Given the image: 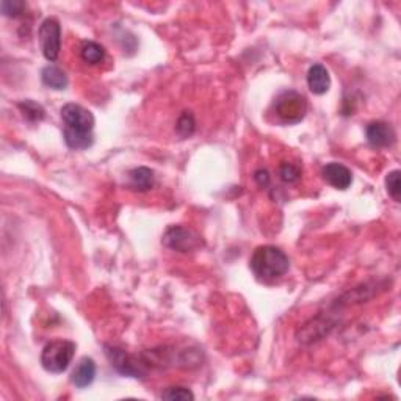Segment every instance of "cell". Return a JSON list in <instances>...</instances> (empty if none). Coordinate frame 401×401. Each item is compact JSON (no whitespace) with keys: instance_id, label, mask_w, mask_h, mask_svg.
I'll return each mask as SVG.
<instances>
[{"instance_id":"cell-21","label":"cell","mask_w":401,"mask_h":401,"mask_svg":"<svg viewBox=\"0 0 401 401\" xmlns=\"http://www.w3.org/2000/svg\"><path fill=\"white\" fill-rule=\"evenodd\" d=\"M254 181L257 182L259 187H268L270 185V174L267 170H257L256 172H254Z\"/></svg>"},{"instance_id":"cell-12","label":"cell","mask_w":401,"mask_h":401,"mask_svg":"<svg viewBox=\"0 0 401 401\" xmlns=\"http://www.w3.org/2000/svg\"><path fill=\"white\" fill-rule=\"evenodd\" d=\"M127 179L129 187L132 190H137V192H148V190L153 188L155 183L154 171L146 166H138L130 170L127 172Z\"/></svg>"},{"instance_id":"cell-16","label":"cell","mask_w":401,"mask_h":401,"mask_svg":"<svg viewBox=\"0 0 401 401\" xmlns=\"http://www.w3.org/2000/svg\"><path fill=\"white\" fill-rule=\"evenodd\" d=\"M196 130V119H194L192 112H182V115L177 118L176 122V133L181 138H190Z\"/></svg>"},{"instance_id":"cell-15","label":"cell","mask_w":401,"mask_h":401,"mask_svg":"<svg viewBox=\"0 0 401 401\" xmlns=\"http://www.w3.org/2000/svg\"><path fill=\"white\" fill-rule=\"evenodd\" d=\"M18 108L29 122H40L46 116V110L42 108V105H40L38 102L31 99L21 101L18 104Z\"/></svg>"},{"instance_id":"cell-13","label":"cell","mask_w":401,"mask_h":401,"mask_svg":"<svg viewBox=\"0 0 401 401\" xmlns=\"http://www.w3.org/2000/svg\"><path fill=\"white\" fill-rule=\"evenodd\" d=\"M41 79L47 88L51 90H64L68 86V75L63 69H60L55 64H49L41 71Z\"/></svg>"},{"instance_id":"cell-20","label":"cell","mask_w":401,"mask_h":401,"mask_svg":"<svg viewBox=\"0 0 401 401\" xmlns=\"http://www.w3.org/2000/svg\"><path fill=\"white\" fill-rule=\"evenodd\" d=\"M386 188L387 193L393 198V200L400 203L401 199V185H400V171L393 170L386 176Z\"/></svg>"},{"instance_id":"cell-19","label":"cell","mask_w":401,"mask_h":401,"mask_svg":"<svg viewBox=\"0 0 401 401\" xmlns=\"http://www.w3.org/2000/svg\"><path fill=\"white\" fill-rule=\"evenodd\" d=\"M279 177L281 181L285 183H295L300 181L301 170L294 164H287V161H284V164L279 166Z\"/></svg>"},{"instance_id":"cell-5","label":"cell","mask_w":401,"mask_h":401,"mask_svg":"<svg viewBox=\"0 0 401 401\" xmlns=\"http://www.w3.org/2000/svg\"><path fill=\"white\" fill-rule=\"evenodd\" d=\"M161 243H164L166 248H170L172 251L177 253H192L203 246V240H200V237L196 232L187 229V227L183 226L168 227L164 234V238H161Z\"/></svg>"},{"instance_id":"cell-9","label":"cell","mask_w":401,"mask_h":401,"mask_svg":"<svg viewBox=\"0 0 401 401\" xmlns=\"http://www.w3.org/2000/svg\"><path fill=\"white\" fill-rule=\"evenodd\" d=\"M322 176L331 187L337 190H346L353 183L351 171L345 165L337 164V161H331V164L324 165L322 170Z\"/></svg>"},{"instance_id":"cell-3","label":"cell","mask_w":401,"mask_h":401,"mask_svg":"<svg viewBox=\"0 0 401 401\" xmlns=\"http://www.w3.org/2000/svg\"><path fill=\"white\" fill-rule=\"evenodd\" d=\"M75 350H77V345L71 340H52L42 348L41 365L44 367L46 372L55 373V375L66 372L74 359Z\"/></svg>"},{"instance_id":"cell-2","label":"cell","mask_w":401,"mask_h":401,"mask_svg":"<svg viewBox=\"0 0 401 401\" xmlns=\"http://www.w3.org/2000/svg\"><path fill=\"white\" fill-rule=\"evenodd\" d=\"M249 268L253 270L254 276L262 283H273V281L283 278L290 268V260L283 249L263 245L259 246L249 259Z\"/></svg>"},{"instance_id":"cell-8","label":"cell","mask_w":401,"mask_h":401,"mask_svg":"<svg viewBox=\"0 0 401 401\" xmlns=\"http://www.w3.org/2000/svg\"><path fill=\"white\" fill-rule=\"evenodd\" d=\"M367 142L370 143L373 148H390L393 146L397 135L392 126L384 121H375L370 122L365 130Z\"/></svg>"},{"instance_id":"cell-6","label":"cell","mask_w":401,"mask_h":401,"mask_svg":"<svg viewBox=\"0 0 401 401\" xmlns=\"http://www.w3.org/2000/svg\"><path fill=\"white\" fill-rule=\"evenodd\" d=\"M40 42L42 55L49 62H55L62 49V27L55 18H47L40 27Z\"/></svg>"},{"instance_id":"cell-17","label":"cell","mask_w":401,"mask_h":401,"mask_svg":"<svg viewBox=\"0 0 401 401\" xmlns=\"http://www.w3.org/2000/svg\"><path fill=\"white\" fill-rule=\"evenodd\" d=\"M161 400H168V401H185V400H194V395L190 389L187 387H168L161 392Z\"/></svg>"},{"instance_id":"cell-18","label":"cell","mask_w":401,"mask_h":401,"mask_svg":"<svg viewBox=\"0 0 401 401\" xmlns=\"http://www.w3.org/2000/svg\"><path fill=\"white\" fill-rule=\"evenodd\" d=\"M27 5L21 0H3L0 3V10H2V14L7 16V18H19L21 14L24 13Z\"/></svg>"},{"instance_id":"cell-1","label":"cell","mask_w":401,"mask_h":401,"mask_svg":"<svg viewBox=\"0 0 401 401\" xmlns=\"http://www.w3.org/2000/svg\"><path fill=\"white\" fill-rule=\"evenodd\" d=\"M62 119L64 122L63 137L69 149H88L94 143V116L90 110L79 104H66L62 107Z\"/></svg>"},{"instance_id":"cell-10","label":"cell","mask_w":401,"mask_h":401,"mask_svg":"<svg viewBox=\"0 0 401 401\" xmlns=\"http://www.w3.org/2000/svg\"><path fill=\"white\" fill-rule=\"evenodd\" d=\"M307 86L313 94H326L331 88V75L323 64L315 63L307 71Z\"/></svg>"},{"instance_id":"cell-14","label":"cell","mask_w":401,"mask_h":401,"mask_svg":"<svg viewBox=\"0 0 401 401\" xmlns=\"http://www.w3.org/2000/svg\"><path fill=\"white\" fill-rule=\"evenodd\" d=\"M80 55H82V60L85 63L99 64L104 62L105 58V49L102 47L99 42L85 41L82 49H80Z\"/></svg>"},{"instance_id":"cell-4","label":"cell","mask_w":401,"mask_h":401,"mask_svg":"<svg viewBox=\"0 0 401 401\" xmlns=\"http://www.w3.org/2000/svg\"><path fill=\"white\" fill-rule=\"evenodd\" d=\"M273 112L283 124L301 122L307 113L306 97L294 90L283 91L273 102Z\"/></svg>"},{"instance_id":"cell-7","label":"cell","mask_w":401,"mask_h":401,"mask_svg":"<svg viewBox=\"0 0 401 401\" xmlns=\"http://www.w3.org/2000/svg\"><path fill=\"white\" fill-rule=\"evenodd\" d=\"M104 350H105L107 359L110 361L112 367L115 368L116 372L121 373V375L130 376V378L143 376L142 365H140L132 356H129L126 351L118 348V346H110V345H105Z\"/></svg>"},{"instance_id":"cell-11","label":"cell","mask_w":401,"mask_h":401,"mask_svg":"<svg viewBox=\"0 0 401 401\" xmlns=\"http://www.w3.org/2000/svg\"><path fill=\"white\" fill-rule=\"evenodd\" d=\"M96 378V364L91 357H82L79 361L77 367L74 368L73 375H71V381L75 387L79 389H85L93 384Z\"/></svg>"}]
</instances>
